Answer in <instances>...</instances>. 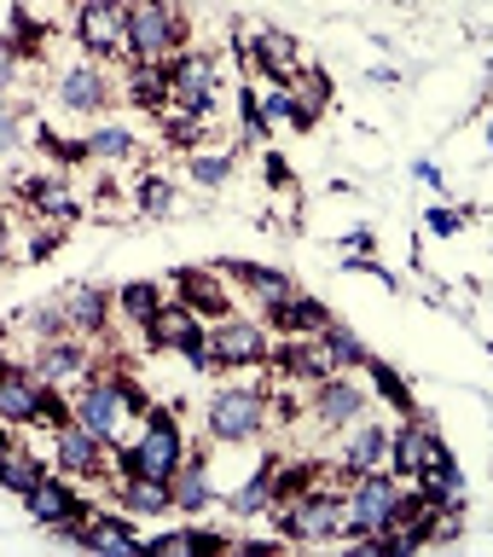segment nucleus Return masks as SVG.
Listing matches in <instances>:
<instances>
[{
  "mask_svg": "<svg viewBox=\"0 0 493 557\" xmlns=\"http://www.w3.org/2000/svg\"><path fill=\"white\" fill-rule=\"evenodd\" d=\"M146 343H151V348H169V355H186L192 366H209V325H204L186 302L157 308L151 325H146Z\"/></svg>",
  "mask_w": 493,
  "mask_h": 557,
  "instance_id": "8",
  "label": "nucleus"
},
{
  "mask_svg": "<svg viewBox=\"0 0 493 557\" xmlns=\"http://www.w3.org/2000/svg\"><path fill=\"white\" fill-rule=\"evenodd\" d=\"M192 181L198 186H226V174H233V151H192Z\"/></svg>",
  "mask_w": 493,
  "mask_h": 557,
  "instance_id": "32",
  "label": "nucleus"
},
{
  "mask_svg": "<svg viewBox=\"0 0 493 557\" xmlns=\"http://www.w3.org/2000/svg\"><path fill=\"white\" fill-rule=\"evenodd\" d=\"M268 360V331L244 313H221L209 325V366H261Z\"/></svg>",
  "mask_w": 493,
  "mask_h": 557,
  "instance_id": "10",
  "label": "nucleus"
},
{
  "mask_svg": "<svg viewBox=\"0 0 493 557\" xmlns=\"http://www.w3.org/2000/svg\"><path fill=\"white\" fill-rule=\"evenodd\" d=\"M488 151H493V128H488Z\"/></svg>",
  "mask_w": 493,
  "mask_h": 557,
  "instance_id": "40",
  "label": "nucleus"
},
{
  "mask_svg": "<svg viewBox=\"0 0 493 557\" xmlns=\"http://www.w3.org/2000/svg\"><path fill=\"white\" fill-rule=\"evenodd\" d=\"M128 99L139 111H163L169 104V64H139L128 76Z\"/></svg>",
  "mask_w": 493,
  "mask_h": 557,
  "instance_id": "27",
  "label": "nucleus"
},
{
  "mask_svg": "<svg viewBox=\"0 0 493 557\" xmlns=\"http://www.w3.org/2000/svg\"><path fill=\"white\" fill-rule=\"evenodd\" d=\"M52 383L35 377V366H0V418L7 424H41V407H47Z\"/></svg>",
  "mask_w": 493,
  "mask_h": 557,
  "instance_id": "11",
  "label": "nucleus"
},
{
  "mask_svg": "<svg viewBox=\"0 0 493 557\" xmlns=\"http://www.w3.org/2000/svg\"><path fill=\"white\" fill-rule=\"evenodd\" d=\"M325 343H331V355H337V366H366V348H360V337H355L348 325L331 320V325H325Z\"/></svg>",
  "mask_w": 493,
  "mask_h": 557,
  "instance_id": "34",
  "label": "nucleus"
},
{
  "mask_svg": "<svg viewBox=\"0 0 493 557\" xmlns=\"http://www.w3.org/2000/svg\"><path fill=\"white\" fill-rule=\"evenodd\" d=\"M226 273H238V278H244V290H250L268 313H273L279 302H291V296H296V278H285L279 268H256V261H226Z\"/></svg>",
  "mask_w": 493,
  "mask_h": 557,
  "instance_id": "22",
  "label": "nucleus"
},
{
  "mask_svg": "<svg viewBox=\"0 0 493 557\" xmlns=\"http://www.w3.org/2000/svg\"><path fill=\"white\" fill-rule=\"evenodd\" d=\"M268 320H273L279 331H285V337H320V331L331 325V313H325L320 302H313V296L296 290L291 302H279V308L268 313Z\"/></svg>",
  "mask_w": 493,
  "mask_h": 557,
  "instance_id": "25",
  "label": "nucleus"
},
{
  "mask_svg": "<svg viewBox=\"0 0 493 557\" xmlns=\"http://www.w3.org/2000/svg\"><path fill=\"white\" fill-rule=\"evenodd\" d=\"M181 47V12L169 0H134L128 7V59L163 64Z\"/></svg>",
  "mask_w": 493,
  "mask_h": 557,
  "instance_id": "5",
  "label": "nucleus"
},
{
  "mask_svg": "<svg viewBox=\"0 0 493 557\" xmlns=\"http://www.w3.org/2000/svg\"><path fill=\"white\" fill-rule=\"evenodd\" d=\"M268 418H273V407L261 389H221L204 412V430H209V442H221V447H244L268 430Z\"/></svg>",
  "mask_w": 493,
  "mask_h": 557,
  "instance_id": "4",
  "label": "nucleus"
},
{
  "mask_svg": "<svg viewBox=\"0 0 493 557\" xmlns=\"http://www.w3.org/2000/svg\"><path fill=\"white\" fill-rule=\"evenodd\" d=\"M146 412V389L128 377H111V372H99V377H87L82 389H76V424L82 430H94L104 447L116 442L122 430H128V418Z\"/></svg>",
  "mask_w": 493,
  "mask_h": 557,
  "instance_id": "1",
  "label": "nucleus"
},
{
  "mask_svg": "<svg viewBox=\"0 0 493 557\" xmlns=\"http://www.w3.org/2000/svg\"><path fill=\"white\" fill-rule=\"evenodd\" d=\"M87 157H99V163H128V157H139V146H134L128 128H94L87 134Z\"/></svg>",
  "mask_w": 493,
  "mask_h": 557,
  "instance_id": "30",
  "label": "nucleus"
},
{
  "mask_svg": "<svg viewBox=\"0 0 493 557\" xmlns=\"http://www.w3.org/2000/svg\"><path fill=\"white\" fill-rule=\"evenodd\" d=\"M0 250H7V215H0Z\"/></svg>",
  "mask_w": 493,
  "mask_h": 557,
  "instance_id": "39",
  "label": "nucleus"
},
{
  "mask_svg": "<svg viewBox=\"0 0 493 557\" xmlns=\"http://www.w3.org/2000/svg\"><path fill=\"white\" fill-rule=\"evenodd\" d=\"M0 366H7V331H0Z\"/></svg>",
  "mask_w": 493,
  "mask_h": 557,
  "instance_id": "38",
  "label": "nucleus"
},
{
  "mask_svg": "<svg viewBox=\"0 0 493 557\" xmlns=\"http://www.w3.org/2000/svg\"><path fill=\"white\" fill-rule=\"evenodd\" d=\"M273 517H279V529H285V540H303V546L348 540V511H343L337 487H308V494H296V499H279Z\"/></svg>",
  "mask_w": 493,
  "mask_h": 557,
  "instance_id": "2",
  "label": "nucleus"
},
{
  "mask_svg": "<svg viewBox=\"0 0 493 557\" xmlns=\"http://www.w3.org/2000/svg\"><path fill=\"white\" fill-rule=\"evenodd\" d=\"M116 505H122L128 517H163V511H174L169 482H157V476H122Z\"/></svg>",
  "mask_w": 493,
  "mask_h": 557,
  "instance_id": "24",
  "label": "nucleus"
},
{
  "mask_svg": "<svg viewBox=\"0 0 493 557\" xmlns=\"http://www.w3.org/2000/svg\"><path fill=\"white\" fill-rule=\"evenodd\" d=\"M435 447H442V442L430 435V424H424V418H412V424H400L390 435V470H395V476H418V470L430 465Z\"/></svg>",
  "mask_w": 493,
  "mask_h": 557,
  "instance_id": "18",
  "label": "nucleus"
},
{
  "mask_svg": "<svg viewBox=\"0 0 493 557\" xmlns=\"http://www.w3.org/2000/svg\"><path fill=\"white\" fill-rule=\"evenodd\" d=\"M76 41L94 52V59H116V52H128V7H122V0H82Z\"/></svg>",
  "mask_w": 493,
  "mask_h": 557,
  "instance_id": "9",
  "label": "nucleus"
},
{
  "mask_svg": "<svg viewBox=\"0 0 493 557\" xmlns=\"http://www.w3.org/2000/svg\"><path fill=\"white\" fill-rule=\"evenodd\" d=\"M0 191H7V181H0Z\"/></svg>",
  "mask_w": 493,
  "mask_h": 557,
  "instance_id": "41",
  "label": "nucleus"
},
{
  "mask_svg": "<svg viewBox=\"0 0 493 557\" xmlns=\"http://www.w3.org/2000/svg\"><path fill=\"white\" fill-rule=\"evenodd\" d=\"M12 424H7V418H0V459H7V453H12V435H7Z\"/></svg>",
  "mask_w": 493,
  "mask_h": 557,
  "instance_id": "37",
  "label": "nucleus"
},
{
  "mask_svg": "<svg viewBox=\"0 0 493 557\" xmlns=\"http://www.w3.org/2000/svg\"><path fill=\"white\" fill-rule=\"evenodd\" d=\"M174 290H181V302L198 313V320H221V313H233V296H226L215 268H181V273H174Z\"/></svg>",
  "mask_w": 493,
  "mask_h": 557,
  "instance_id": "17",
  "label": "nucleus"
},
{
  "mask_svg": "<svg viewBox=\"0 0 493 557\" xmlns=\"http://www.w3.org/2000/svg\"><path fill=\"white\" fill-rule=\"evenodd\" d=\"M181 459H186L181 424H174L169 412H146V424H139L134 447L122 453V476H157V482H169Z\"/></svg>",
  "mask_w": 493,
  "mask_h": 557,
  "instance_id": "3",
  "label": "nucleus"
},
{
  "mask_svg": "<svg viewBox=\"0 0 493 557\" xmlns=\"http://www.w3.org/2000/svg\"><path fill=\"white\" fill-rule=\"evenodd\" d=\"M250 70H261L268 82H296L303 76V52L285 29H250Z\"/></svg>",
  "mask_w": 493,
  "mask_h": 557,
  "instance_id": "16",
  "label": "nucleus"
},
{
  "mask_svg": "<svg viewBox=\"0 0 493 557\" xmlns=\"http://www.w3.org/2000/svg\"><path fill=\"white\" fill-rule=\"evenodd\" d=\"M17 146H24V122H17L12 111H0V157H12Z\"/></svg>",
  "mask_w": 493,
  "mask_h": 557,
  "instance_id": "35",
  "label": "nucleus"
},
{
  "mask_svg": "<svg viewBox=\"0 0 493 557\" xmlns=\"http://www.w3.org/2000/svg\"><path fill=\"white\" fill-rule=\"evenodd\" d=\"M360 412H366V389H360V383H348L343 372L325 377V383H313V424L348 430V424H360Z\"/></svg>",
  "mask_w": 493,
  "mask_h": 557,
  "instance_id": "13",
  "label": "nucleus"
},
{
  "mask_svg": "<svg viewBox=\"0 0 493 557\" xmlns=\"http://www.w3.org/2000/svg\"><path fill=\"white\" fill-rule=\"evenodd\" d=\"M139 209H146V215H169V209H174L169 174H146V181H139Z\"/></svg>",
  "mask_w": 493,
  "mask_h": 557,
  "instance_id": "33",
  "label": "nucleus"
},
{
  "mask_svg": "<svg viewBox=\"0 0 493 557\" xmlns=\"http://www.w3.org/2000/svg\"><path fill=\"white\" fill-rule=\"evenodd\" d=\"M430 233L453 238V233H459V215H453V209H430Z\"/></svg>",
  "mask_w": 493,
  "mask_h": 557,
  "instance_id": "36",
  "label": "nucleus"
},
{
  "mask_svg": "<svg viewBox=\"0 0 493 557\" xmlns=\"http://www.w3.org/2000/svg\"><path fill=\"white\" fill-rule=\"evenodd\" d=\"M59 308H64L70 331H82V337H94V331H104V313H111V296H104L99 285H70V290L59 296Z\"/></svg>",
  "mask_w": 493,
  "mask_h": 557,
  "instance_id": "21",
  "label": "nucleus"
},
{
  "mask_svg": "<svg viewBox=\"0 0 493 557\" xmlns=\"http://www.w3.org/2000/svg\"><path fill=\"white\" fill-rule=\"evenodd\" d=\"M383 465H390V430L360 418L355 435L343 442V470L348 476H366V470H383Z\"/></svg>",
  "mask_w": 493,
  "mask_h": 557,
  "instance_id": "20",
  "label": "nucleus"
},
{
  "mask_svg": "<svg viewBox=\"0 0 493 557\" xmlns=\"http://www.w3.org/2000/svg\"><path fill=\"white\" fill-rule=\"evenodd\" d=\"M59 104L76 116H99L104 104H111V76H104L99 64H70L59 76Z\"/></svg>",
  "mask_w": 493,
  "mask_h": 557,
  "instance_id": "14",
  "label": "nucleus"
},
{
  "mask_svg": "<svg viewBox=\"0 0 493 557\" xmlns=\"http://www.w3.org/2000/svg\"><path fill=\"white\" fill-rule=\"evenodd\" d=\"M395 499H400V487H395V476H383V470H366V476L348 482V494H343L348 540H378L395 517Z\"/></svg>",
  "mask_w": 493,
  "mask_h": 557,
  "instance_id": "6",
  "label": "nucleus"
},
{
  "mask_svg": "<svg viewBox=\"0 0 493 557\" xmlns=\"http://www.w3.org/2000/svg\"><path fill=\"white\" fill-rule=\"evenodd\" d=\"M87 348L70 343V337H47L41 355H35V377L41 383H87Z\"/></svg>",
  "mask_w": 493,
  "mask_h": 557,
  "instance_id": "19",
  "label": "nucleus"
},
{
  "mask_svg": "<svg viewBox=\"0 0 493 557\" xmlns=\"http://www.w3.org/2000/svg\"><path fill=\"white\" fill-rule=\"evenodd\" d=\"M157 308H163V290H157L151 278H134V285H122V313H128L134 325H151Z\"/></svg>",
  "mask_w": 493,
  "mask_h": 557,
  "instance_id": "31",
  "label": "nucleus"
},
{
  "mask_svg": "<svg viewBox=\"0 0 493 557\" xmlns=\"http://www.w3.org/2000/svg\"><path fill=\"white\" fill-rule=\"evenodd\" d=\"M215 59L209 52H174L169 59V104L163 111H186V116H209L215 111Z\"/></svg>",
  "mask_w": 493,
  "mask_h": 557,
  "instance_id": "7",
  "label": "nucleus"
},
{
  "mask_svg": "<svg viewBox=\"0 0 493 557\" xmlns=\"http://www.w3.org/2000/svg\"><path fill=\"white\" fill-rule=\"evenodd\" d=\"M169 499H174V511H204V505H209V465L204 459H181V465H174Z\"/></svg>",
  "mask_w": 493,
  "mask_h": 557,
  "instance_id": "26",
  "label": "nucleus"
},
{
  "mask_svg": "<svg viewBox=\"0 0 493 557\" xmlns=\"http://www.w3.org/2000/svg\"><path fill=\"white\" fill-rule=\"evenodd\" d=\"M47 459H35V453H24V447H12L7 459H0V487H12V494H29L35 482L47 476Z\"/></svg>",
  "mask_w": 493,
  "mask_h": 557,
  "instance_id": "28",
  "label": "nucleus"
},
{
  "mask_svg": "<svg viewBox=\"0 0 493 557\" xmlns=\"http://www.w3.org/2000/svg\"><path fill=\"white\" fill-rule=\"evenodd\" d=\"M24 511L41 522V529H64V522L82 517V499H76V487H70L64 476H52V470H47V476L24 494Z\"/></svg>",
  "mask_w": 493,
  "mask_h": 557,
  "instance_id": "15",
  "label": "nucleus"
},
{
  "mask_svg": "<svg viewBox=\"0 0 493 557\" xmlns=\"http://www.w3.org/2000/svg\"><path fill=\"white\" fill-rule=\"evenodd\" d=\"M52 465H59L64 476H104V442L70 418L64 430H52Z\"/></svg>",
  "mask_w": 493,
  "mask_h": 557,
  "instance_id": "12",
  "label": "nucleus"
},
{
  "mask_svg": "<svg viewBox=\"0 0 493 557\" xmlns=\"http://www.w3.org/2000/svg\"><path fill=\"white\" fill-rule=\"evenodd\" d=\"M291 99H296V122H303V128H313V122H320V111L331 104V87H325V76L303 70V76L291 82Z\"/></svg>",
  "mask_w": 493,
  "mask_h": 557,
  "instance_id": "29",
  "label": "nucleus"
},
{
  "mask_svg": "<svg viewBox=\"0 0 493 557\" xmlns=\"http://www.w3.org/2000/svg\"><path fill=\"white\" fill-rule=\"evenodd\" d=\"M24 203L35 215H52V221L76 215V191H70L64 174H35V181H24Z\"/></svg>",
  "mask_w": 493,
  "mask_h": 557,
  "instance_id": "23",
  "label": "nucleus"
}]
</instances>
